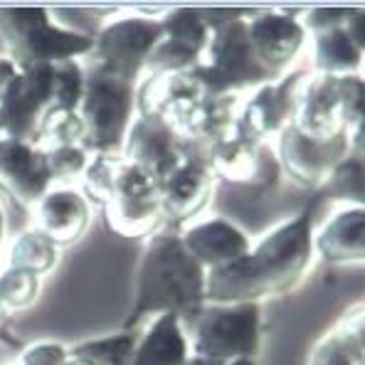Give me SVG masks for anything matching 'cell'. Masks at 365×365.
Returning a JSON list of instances; mask_svg holds the SVG:
<instances>
[{
	"label": "cell",
	"instance_id": "836d02e7",
	"mask_svg": "<svg viewBox=\"0 0 365 365\" xmlns=\"http://www.w3.org/2000/svg\"><path fill=\"white\" fill-rule=\"evenodd\" d=\"M45 160L52 180H72L84 173L89 163V153L82 146H60L45 151Z\"/></svg>",
	"mask_w": 365,
	"mask_h": 365
},
{
	"label": "cell",
	"instance_id": "4316f807",
	"mask_svg": "<svg viewBox=\"0 0 365 365\" xmlns=\"http://www.w3.org/2000/svg\"><path fill=\"white\" fill-rule=\"evenodd\" d=\"M136 343H138V331H121V334L114 336L82 341L77 346L67 348V353L77 358H87L94 365H128Z\"/></svg>",
	"mask_w": 365,
	"mask_h": 365
},
{
	"label": "cell",
	"instance_id": "9a60e30c",
	"mask_svg": "<svg viewBox=\"0 0 365 365\" xmlns=\"http://www.w3.org/2000/svg\"><path fill=\"white\" fill-rule=\"evenodd\" d=\"M215 190V175L202 158L187 153L178 168L160 180V212L163 222L178 230L190 217L200 215L210 202Z\"/></svg>",
	"mask_w": 365,
	"mask_h": 365
},
{
	"label": "cell",
	"instance_id": "4dcf8cb0",
	"mask_svg": "<svg viewBox=\"0 0 365 365\" xmlns=\"http://www.w3.org/2000/svg\"><path fill=\"white\" fill-rule=\"evenodd\" d=\"M84 94V69L77 60L52 64V106L77 111Z\"/></svg>",
	"mask_w": 365,
	"mask_h": 365
},
{
	"label": "cell",
	"instance_id": "4fadbf2b",
	"mask_svg": "<svg viewBox=\"0 0 365 365\" xmlns=\"http://www.w3.org/2000/svg\"><path fill=\"white\" fill-rule=\"evenodd\" d=\"M121 155L126 163L148 170L160 182L187 158V148L163 119L136 116L123 138Z\"/></svg>",
	"mask_w": 365,
	"mask_h": 365
},
{
	"label": "cell",
	"instance_id": "5b68a950",
	"mask_svg": "<svg viewBox=\"0 0 365 365\" xmlns=\"http://www.w3.org/2000/svg\"><path fill=\"white\" fill-rule=\"evenodd\" d=\"M187 324L190 358L232 363L259 351L262 304H205Z\"/></svg>",
	"mask_w": 365,
	"mask_h": 365
},
{
	"label": "cell",
	"instance_id": "83f0119b",
	"mask_svg": "<svg viewBox=\"0 0 365 365\" xmlns=\"http://www.w3.org/2000/svg\"><path fill=\"white\" fill-rule=\"evenodd\" d=\"M57 264V247L45 237L37 227L23 232L10 247V267L25 269L35 277L52 272Z\"/></svg>",
	"mask_w": 365,
	"mask_h": 365
},
{
	"label": "cell",
	"instance_id": "b9f144b4",
	"mask_svg": "<svg viewBox=\"0 0 365 365\" xmlns=\"http://www.w3.org/2000/svg\"><path fill=\"white\" fill-rule=\"evenodd\" d=\"M225 365H257V361H255V358H240V361L225 363Z\"/></svg>",
	"mask_w": 365,
	"mask_h": 365
},
{
	"label": "cell",
	"instance_id": "2e32d148",
	"mask_svg": "<svg viewBox=\"0 0 365 365\" xmlns=\"http://www.w3.org/2000/svg\"><path fill=\"white\" fill-rule=\"evenodd\" d=\"M45 151L32 143L0 138V187L20 207H35L50 190Z\"/></svg>",
	"mask_w": 365,
	"mask_h": 365
},
{
	"label": "cell",
	"instance_id": "8fae6325",
	"mask_svg": "<svg viewBox=\"0 0 365 365\" xmlns=\"http://www.w3.org/2000/svg\"><path fill=\"white\" fill-rule=\"evenodd\" d=\"M279 170L289 175L302 187H321L326 185L329 175L341 163L348 151V133H338L334 138H311L299 131L294 123H289L279 133V151H277Z\"/></svg>",
	"mask_w": 365,
	"mask_h": 365
},
{
	"label": "cell",
	"instance_id": "1f68e13d",
	"mask_svg": "<svg viewBox=\"0 0 365 365\" xmlns=\"http://www.w3.org/2000/svg\"><path fill=\"white\" fill-rule=\"evenodd\" d=\"M40 297V277L8 267L0 274V302L8 311H23Z\"/></svg>",
	"mask_w": 365,
	"mask_h": 365
},
{
	"label": "cell",
	"instance_id": "d590c367",
	"mask_svg": "<svg viewBox=\"0 0 365 365\" xmlns=\"http://www.w3.org/2000/svg\"><path fill=\"white\" fill-rule=\"evenodd\" d=\"M353 10L356 8H311L306 10L304 20H299V23L311 35H321V32L343 28L348 23V18L353 15Z\"/></svg>",
	"mask_w": 365,
	"mask_h": 365
},
{
	"label": "cell",
	"instance_id": "603a6c76",
	"mask_svg": "<svg viewBox=\"0 0 365 365\" xmlns=\"http://www.w3.org/2000/svg\"><path fill=\"white\" fill-rule=\"evenodd\" d=\"M190 358L187 338L180 319L175 314H163L151 319L138 343L128 365H185Z\"/></svg>",
	"mask_w": 365,
	"mask_h": 365
},
{
	"label": "cell",
	"instance_id": "3957f363",
	"mask_svg": "<svg viewBox=\"0 0 365 365\" xmlns=\"http://www.w3.org/2000/svg\"><path fill=\"white\" fill-rule=\"evenodd\" d=\"M0 37L15 69L47 67L89 55L94 37L52 23L45 8H0Z\"/></svg>",
	"mask_w": 365,
	"mask_h": 365
},
{
	"label": "cell",
	"instance_id": "cb8c5ba5",
	"mask_svg": "<svg viewBox=\"0 0 365 365\" xmlns=\"http://www.w3.org/2000/svg\"><path fill=\"white\" fill-rule=\"evenodd\" d=\"M306 365H363V304H356L341 321L314 343Z\"/></svg>",
	"mask_w": 365,
	"mask_h": 365
},
{
	"label": "cell",
	"instance_id": "7402d4cb",
	"mask_svg": "<svg viewBox=\"0 0 365 365\" xmlns=\"http://www.w3.org/2000/svg\"><path fill=\"white\" fill-rule=\"evenodd\" d=\"M314 252L331 264H361L365 257V210L348 205L314 235Z\"/></svg>",
	"mask_w": 365,
	"mask_h": 365
},
{
	"label": "cell",
	"instance_id": "277c9868",
	"mask_svg": "<svg viewBox=\"0 0 365 365\" xmlns=\"http://www.w3.org/2000/svg\"><path fill=\"white\" fill-rule=\"evenodd\" d=\"M247 13L230 18L227 23L210 28V40L205 45L200 62L190 69L202 84L207 96L237 94L247 87L277 82L259 62L247 40Z\"/></svg>",
	"mask_w": 365,
	"mask_h": 365
},
{
	"label": "cell",
	"instance_id": "7a4b0ae2",
	"mask_svg": "<svg viewBox=\"0 0 365 365\" xmlns=\"http://www.w3.org/2000/svg\"><path fill=\"white\" fill-rule=\"evenodd\" d=\"M205 306V269L187 255L180 230L160 225L141 255L133 282V304L123 331H138L143 319L175 314L185 326Z\"/></svg>",
	"mask_w": 365,
	"mask_h": 365
},
{
	"label": "cell",
	"instance_id": "f546056e",
	"mask_svg": "<svg viewBox=\"0 0 365 365\" xmlns=\"http://www.w3.org/2000/svg\"><path fill=\"white\" fill-rule=\"evenodd\" d=\"M123 165V155L121 153H96L89 158L87 168L82 173L84 182V200L91 205L101 207L104 210L111 200V192L116 185V175H119Z\"/></svg>",
	"mask_w": 365,
	"mask_h": 365
},
{
	"label": "cell",
	"instance_id": "ba28073f",
	"mask_svg": "<svg viewBox=\"0 0 365 365\" xmlns=\"http://www.w3.org/2000/svg\"><path fill=\"white\" fill-rule=\"evenodd\" d=\"M163 37L160 18H143V15H128L104 25L94 37L89 55L94 57L91 67L121 77L126 82H136L141 74L146 57L151 55L155 42Z\"/></svg>",
	"mask_w": 365,
	"mask_h": 365
},
{
	"label": "cell",
	"instance_id": "74e56055",
	"mask_svg": "<svg viewBox=\"0 0 365 365\" xmlns=\"http://www.w3.org/2000/svg\"><path fill=\"white\" fill-rule=\"evenodd\" d=\"M343 30L348 32V37H351V40L356 42L361 50H365V20H363V10L361 8L353 10V15L348 18V23L343 25Z\"/></svg>",
	"mask_w": 365,
	"mask_h": 365
},
{
	"label": "cell",
	"instance_id": "d6986e66",
	"mask_svg": "<svg viewBox=\"0 0 365 365\" xmlns=\"http://www.w3.org/2000/svg\"><path fill=\"white\" fill-rule=\"evenodd\" d=\"M180 242L205 272L230 264L250 252V237L235 222L222 217L185 227L180 232Z\"/></svg>",
	"mask_w": 365,
	"mask_h": 365
},
{
	"label": "cell",
	"instance_id": "5bb4252c",
	"mask_svg": "<svg viewBox=\"0 0 365 365\" xmlns=\"http://www.w3.org/2000/svg\"><path fill=\"white\" fill-rule=\"evenodd\" d=\"M247 40H250L257 62L274 79H279L287 74L289 64L302 52L306 30L294 13L264 10L247 20Z\"/></svg>",
	"mask_w": 365,
	"mask_h": 365
},
{
	"label": "cell",
	"instance_id": "d4e9b609",
	"mask_svg": "<svg viewBox=\"0 0 365 365\" xmlns=\"http://www.w3.org/2000/svg\"><path fill=\"white\" fill-rule=\"evenodd\" d=\"M314 64L316 74H331V77H346L356 74L363 64V50L348 37L343 28L314 35Z\"/></svg>",
	"mask_w": 365,
	"mask_h": 365
},
{
	"label": "cell",
	"instance_id": "44dd1931",
	"mask_svg": "<svg viewBox=\"0 0 365 365\" xmlns=\"http://www.w3.org/2000/svg\"><path fill=\"white\" fill-rule=\"evenodd\" d=\"M237 94H222V96H205L190 114L180 123H175L173 131L178 133L182 143H200V146H212L222 138L235 136L240 114Z\"/></svg>",
	"mask_w": 365,
	"mask_h": 365
},
{
	"label": "cell",
	"instance_id": "484cf974",
	"mask_svg": "<svg viewBox=\"0 0 365 365\" xmlns=\"http://www.w3.org/2000/svg\"><path fill=\"white\" fill-rule=\"evenodd\" d=\"M163 25V37L175 45L185 47V50L195 52L197 57H202L205 45L210 40V28H207L202 10L195 8H175L165 10V15L160 18Z\"/></svg>",
	"mask_w": 365,
	"mask_h": 365
},
{
	"label": "cell",
	"instance_id": "d6a6232c",
	"mask_svg": "<svg viewBox=\"0 0 365 365\" xmlns=\"http://www.w3.org/2000/svg\"><path fill=\"white\" fill-rule=\"evenodd\" d=\"M324 187L336 200H356V205H363V160L356 155H346L329 175Z\"/></svg>",
	"mask_w": 365,
	"mask_h": 365
},
{
	"label": "cell",
	"instance_id": "ac0fdd59",
	"mask_svg": "<svg viewBox=\"0 0 365 365\" xmlns=\"http://www.w3.org/2000/svg\"><path fill=\"white\" fill-rule=\"evenodd\" d=\"M294 126L311 138H334L348 133L341 114V77L311 74L302 89Z\"/></svg>",
	"mask_w": 365,
	"mask_h": 365
},
{
	"label": "cell",
	"instance_id": "7c38bea8",
	"mask_svg": "<svg viewBox=\"0 0 365 365\" xmlns=\"http://www.w3.org/2000/svg\"><path fill=\"white\" fill-rule=\"evenodd\" d=\"M205 165L215 180L222 178L235 185L255 190L257 195L269 192L279 180V163L264 143L230 136L205 148Z\"/></svg>",
	"mask_w": 365,
	"mask_h": 365
},
{
	"label": "cell",
	"instance_id": "60d3db41",
	"mask_svg": "<svg viewBox=\"0 0 365 365\" xmlns=\"http://www.w3.org/2000/svg\"><path fill=\"white\" fill-rule=\"evenodd\" d=\"M185 365H225V363H210V361H200V358H187Z\"/></svg>",
	"mask_w": 365,
	"mask_h": 365
},
{
	"label": "cell",
	"instance_id": "e0dca14e",
	"mask_svg": "<svg viewBox=\"0 0 365 365\" xmlns=\"http://www.w3.org/2000/svg\"><path fill=\"white\" fill-rule=\"evenodd\" d=\"M205 89L192 72L178 74H148L136 94L138 116L163 119L170 128L180 123L205 99Z\"/></svg>",
	"mask_w": 365,
	"mask_h": 365
},
{
	"label": "cell",
	"instance_id": "ffe728a7",
	"mask_svg": "<svg viewBox=\"0 0 365 365\" xmlns=\"http://www.w3.org/2000/svg\"><path fill=\"white\" fill-rule=\"evenodd\" d=\"M37 230L60 247L74 245L84 235L89 225V202L77 190H47L37 202Z\"/></svg>",
	"mask_w": 365,
	"mask_h": 365
},
{
	"label": "cell",
	"instance_id": "52a82bcc",
	"mask_svg": "<svg viewBox=\"0 0 365 365\" xmlns=\"http://www.w3.org/2000/svg\"><path fill=\"white\" fill-rule=\"evenodd\" d=\"M104 215L109 230L121 237H151L163 225L160 182L148 170L123 160Z\"/></svg>",
	"mask_w": 365,
	"mask_h": 365
},
{
	"label": "cell",
	"instance_id": "ee69618b",
	"mask_svg": "<svg viewBox=\"0 0 365 365\" xmlns=\"http://www.w3.org/2000/svg\"><path fill=\"white\" fill-rule=\"evenodd\" d=\"M3 232H5V220H3V210H0V240H3Z\"/></svg>",
	"mask_w": 365,
	"mask_h": 365
},
{
	"label": "cell",
	"instance_id": "f6af8a7d",
	"mask_svg": "<svg viewBox=\"0 0 365 365\" xmlns=\"http://www.w3.org/2000/svg\"><path fill=\"white\" fill-rule=\"evenodd\" d=\"M0 138H3V131H0Z\"/></svg>",
	"mask_w": 365,
	"mask_h": 365
},
{
	"label": "cell",
	"instance_id": "ab89813d",
	"mask_svg": "<svg viewBox=\"0 0 365 365\" xmlns=\"http://www.w3.org/2000/svg\"><path fill=\"white\" fill-rule=\"evenodd\" d=\"M64 365H94L91 361H87V358H77V356H69L67 358V363Z\"/></svg>",
	"mask_w": 365,
	"mask_h": 365
},
{
	"label": "cell",
	"instance_id": "30bf717a",
	"mask_svg": "<svg viewBox=\"0 0 365 365\" xmlns=\"http://www.w3.org/2000/svg\"><path fill=\"white\" fill-rule=\"evenodd\" d=\"M306 79L309 77L304 72H294L279 77L277 82L257 87L255 94L240 106L235 136L255 143H264V138L279 136L289 123H294Z\"/></svg>",
	"mask_w": 365,
	"mask_h": 365
},
{
	"label": "cell",
	"instance_id": "8992f818",
	"mask_svg": "<svg viewBox=\"0 0 365 365\" xmlns=\"http://www.w3.org/2000/svg\"><path fill=\"white\" fill-rule=\"evenodd\" d=\"M133 109H136L133 82L91 67L89 72H84V94L77 109L84 126L79 146L91 155L121 153Z\"/></svg>",
	"mask_w": 365,
	"mask_h": 365
},
{
	"label": "cell",
	"instance_id": "6da1fadb",
	"mask_svg": "<svg viewBox=\"0 0 365 365\" xmlns=\"http://www.w3.org/2000/svg\"><path fill=\"white\" fill-rule=\"evenodd\" d=\"M314 212L309 202L240 259L205 272V304H262L294 292L314 259Z\"/></svg>",
	"mask_w": 365,
	"mask_h": 365
},
{
	"label": "cell",
	"instance_id": "9c48e42d",
	"mask_svg": "<svg viewBox=\"0 0 365 365\" xmlns=\"http://www.w3.org/2000/svg\"><path fill=\"white\" fill-rule=\"evenodd\" d=\"M52 106V64L18 69L0 94V131L3 138L35 146L37 126Z\"/></svg>",
	"mask_w": 365,
	"mask_h": 365
},
{
	"label": "cell",
	"instance_id": "7bdbcfd3",
	"mask_svg": "<svg viewBox=\"0 0 365 365\" xmlns=\"http://www.w3.org/2000/svg\"><path fill=\"white\" fill-rule=\"evenodd\" d=\"M5 319H8V309H5V306H3V302H0V329H3Z\"/></svg>",
	"mask_w": 365,
	"mask_h": 365
},
{
	"label": "cell",
	"instance_id": "f35d334b",
	"mask_svg": "<svg viewBox=\"0 0 365 365\" xmlns=\"http://www.w3.org/2000/svg\"><path fill=\"white\" fill-rule=\"evenodd\" d=\"M15 64L8 60V57H0V94H3V89L8 87V82L15 77Z\"/></svg>",
	"mask_w": 365,
	"mask_h": 365
},
{
	"label": "cell",
	"instance_id": "f1b7e54d",
	"mask_svg": "<svg viewBox=\"0 0 365 365\" xmlns=\"http://www.w3.org/2000/svg\"><path fill=\"white\" fill-rule=\"evenodd\" d=\"M84 136V126L77 111L69 109H50L45 111L40 126H37L35 146L40 151H50V148L60 146H79Z\"/></svg>",
	"mask_w": 365,
	"mask_h": 365
},
{
	"label": "cell",
	"instance_id": "8d00e7d4",
	"mask_svg": "<svg viewBox=\"0 0 365 365\" xmlns=\"http://www.w3.org/2000/svg\"><path fill=\"white\" fill-rule=\"evenodd\" d=\"M69 358L67 348L52 341H40L25 348L20 356V365H64Z\"/></svg>",
	"mask_w": 365,
	"mask_h": 365
},
{
	"label": "cell",
	"instance_id": "e575fe53",
	"mask_svg": "<svg viewBox=\"0 0 365 365\" xmlns=\"http://www.w3.org/2000/svg\"><path fill=\"white\" fill-rule=\"evenodd\" d=\"M341 114L346 131L361 126L365 114V84L358 74L341 77Z\"/></svg>",
	"mask_w": 365,
	"mask_h": 365
}]
</instances>
